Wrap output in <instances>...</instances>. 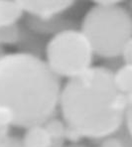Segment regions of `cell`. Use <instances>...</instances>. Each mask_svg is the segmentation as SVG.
Segmentation results:
<instances>
[{"instance_id":"obj_1","label":"cell","mask_w":132,"mask_h":147,"mask_svg":"<svg viewBox=\"0 0 132 147\" xmlns=\"http://www.w3.org/2000/svg\"><path fill=\"white\" fill-rule=\"evenodd\" d=\"M63 85L39 56L25 52L0 58V122L27 129L54 117Z\"/></svg>"},{"instance_id":"obj_2","label":"cell","mask_w":132,"mask_h":147,"mask_svg":"<svg viewBox=\"0 0 132 147\" xmlns=\"http://www.w3.org/2000/svg\"><path fill=\"white\" fill-rule=\"evenodd\" d=\"M59 109L67 127L97 141L124 126L126 98L115 88L113 71L94 66L64 84Z\"/></svg>"},{"instance_id":"obj_3","label":"cell","mask_w":132,"mask_h":147,"mask_svg":"<svg viewBox=\"0 0 132 147\" xmlns=\"http://www.w3.org/2000/svg\"><path fill=\"white\" fill-rule=\"evenodd\" d=\"M121 3L107 6L94 2L83 17L79 30L94 56L102 59L119 57L132 38V15Z\"/></svg>"},{"instance_id":"obj_4","label":"cell","mask_w":132,"mask_h":147,"mask_svg":"<svg viewBox=\"0 0 132 147\" xmlns=\"http://www.w3.org/2000/svg\"><path fill=\"white\" fill-rule=\"evenodd\" d=\"M46 63L59 78L72 79L92 68L94 54L88 40L75 28L51 37L45 46Z\"/></svg>"},{"instance_id":"obj_5","label":"cell","mask_w":132,"mask_h":147,"mask_svg":"<svg viewBox=\"0 0 132 147\" xmlns=\"http://www.w3.org/2000/svg\"><path fill=\"white\" fill-rule=\"evenodd\" d=\"M22 141L25 147H64L66 124L62 118L54 116L44 123L25 129Z\"/></svg>"},{"instance_id":"obj_6","label":"cell","mask_w":132,"mask_h":147,"mask_svg":"<svg viewBox=\"0 0 132 147\" xmlns=\"http://www.w3.org/2000/svg\"><path fill=\"white\" fill-rule=\"evenodd\" d=\"M19 3L29 17L49 20L62 16L75 2L73 0H19Z\"/></svg>"},{"instance_id":"obj_7","label":"cell","mask_w":132,"mask_h":147,"mask_svg":"<svg viewBox=\"0 0 132 147\" xmlns=\"http://www.w3.org/2000/svg\"><path fill=\"white\" fill-rule=\"evenodd\" d=\"M26 25L29 31H32L37 34H50L53 33L54 35L63 30L73 29L71 21L62 18V16L57 18L49 19V20H41V19L27 17Z\"/></svg>"},{"instance_id":"obj_8","label":"cell","mask_w":132,"mask_h":147,"mask_svg":"<svg viewBox=\"0 0 132 147\" xmlns=\"http://www.w3.org/2000/svg\"><path fill=\"white\" fill-rule=\"evenodd\" d=\"M24 14L19 0H0V27L18 24Z\"/></svg>"},{"instance_id":"obj_9","label":"cell","mask_w":132,"mask_h":147,"mask_svg":"<svg viewBox=\"0 0 132 147\" xmlns=\"http://www.w3.org/2000/svg\"><path fill=\"white\" fill-rule=\"evenodd\" d=\"M115 88L125 98L132 96V66L123 64L113 72Z\"/></svg>"},{"instance_id":"obj_10","label":"cell","mask_w":132,"mask_h":147,"mask_svg":"<svg viewBox=\"0 0 132 147\" xmlns=\"http://www.w3.org/2000/svg\"><path fill=\"white\" fill-rule=\"evenodd\" d=\"M97 147H132V136L123 126L117 132L97 140Z\"/></svg>"},{"instance_id":"obj_11","label":"cell","mask_w":132,"mask_h":147,"mask_svg":"<svg viewBox=\"0 0 132 147\" xmlns=\"http://www.w3.org/2000/svg\"><path fill=\"white\" fill-rule=\"evenodd\" d=\"M23 34V29L19 24L0 27V46L4 47L19 44L22 41Z\"/></svg>"},{"instance_id":"obj_12","label":"cell","mask_w":132,"mask_h":147,"mask_svg":"<svg viewBox=\"0 0 132 147\" xmlns=\"http://www.w3.org/2000/svg\"><path fill=\"white\" fill-rule=\"evenodd\" d=\"M124 126L129 134L132 136V96L126 98V110H125Z\"/></svg>"},{"instance_id":"obj_13","label":"cell","mask_w":132,"mask_h":147,"mask_svg":"<svg viewBox=\"0 0 132 147\" xmlns=\"http://www.w3.org/2000/svg\"><path fill=\"white\" fill-rule=\"evenodd\" d=\"M0 147H25V145L23 144L22 138L10 135L0 139Z\"/></svg>"},{"instance_id":"obj_14","label":"cell","mask_w":132,"mask_h":147,"mask_svg":"<svg viewBox=\"0 0 132 147\" xmlns=\"http://www.w3.org/2000/svg\"><path fill=\"white\" fill-rule=\"evenodd\" d=\"M121 57H122L124 64L131 65L132 66V38L124 46L122 53H121Z\"/></svg>"},{"instance_id":"obj_15","label":"cell","mask_w":132,"mask_h":147,"mask_svg":"<svg viewBox=\"0 0 132 147\" xmlns=\"http://www.w3.org/2000/svg\"><path fill=\"white\" fill-rule=\"evenodd\" d=\"M11 135V126L0 122V139Z\"/></svg>"},{"instance_id":"obj_16","label":"cell","mask_w":132,"mask_h":147,"mask_svg":"<svg viewBox=\"0 0 132 147\" xmlns=\"http://www.w3.org/2000/svg\"><path fill=\"white\" fill-rule=\"evenodd\" d=\"M64 147H90L86 144H84L81 142H79V143H69V144H66Z\"/></svg>"},{"instance_id":"obj_17","label":"cell","mask_w":132,"mask_h":147,"mask_svg":"<svg viewBox=\"0 0 132 147\" xmlns=\"http://www.w3.org/2000/svg\"><path fill=\"white\" fill-rule=\"evenodd\" d=\"M4 54H5V52H4V48L0 46V58H1L2 56L4 55Z\"/></svg>"}]
</instances>
